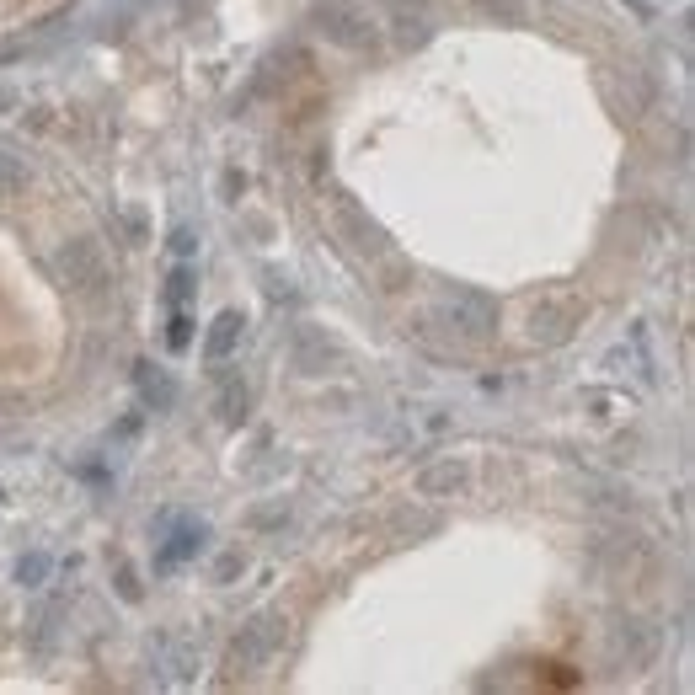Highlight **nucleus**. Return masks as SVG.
<instances>
[{
	"label": "nucleus",
	"instance_id": "obj_1",
	"mask_svg": "<svg viewBox=\"0 0 695 695\" xmlns=\"http://www.w3.org/2000/svg\"><path fill=\"white\" fill-rule=\"evenodd\" d=\"M54 273H59V284L75 289V295H86V300H102V295H107V284H113L102 246L91 241V236L59 246V252H54Z\"/></svg>",
	"mask_w": 695,
	"mask_h": 695
},
{
	"label": "nucleus",
	"instance_id": "obj_2",
	"mask_svg": "<svg viewBox=\"0 0 695 695\" xmlns=\"http://www.w3.org/2000/svg\"><path fill=\"white\" fill-rule=\"evenodd\" d=\"M278 642H284V615H278V610L252 615V621L236 631V642H230V669H236V674L262 669V663L278 653Z\"/></svg>",
	"mask_w": 695,
	"mask_h": 695
},
{
	"label": "nucleus",
	"instance_id": "obj_3",
	"mask_svg": "<svg viewBox=\"0 0 695 695\" xmlns=\"http://www.w3.org/2000/svg\"><path fill=\"white\" fill-rule=\"evenodd\" d=\"M578 327H583V305L573 295H546L540 305H530V343L540 348H562Z\"/></svg>",
	"mask_w": 695,
	"mask_h": 695
},
{
	"label": "nucleus",
	"instance_id": "obj_4",
	"mask_svg": "<svg viewBox=\"0 0 695 695\" xmlns=\"http://www.w3.org/2000/svg\"><path fill=\"white\" fill-rule=\"evenodd\" d=\"M444 316L455 321V332L466 337V343H487L492 327H498V305L487 295H476V289H455V295L444 300Z\"/></svg>",
	"mask_w": 695,
	"mask_h": 695
},
{
	"label": "nucleus",
	"instance_id": "obj_5",
	"mask_svg": "<svg viewBox=\"0 0 695 695\" xmlns=\"http://www.w3.org/2000/svg\"><path fill=\"white\" fill-rule=\"evenodd\" d=\"M289 364H295L300 375H327V369L343 364V353L327 343V332H316L311 321H300V327L289 332Z\"/></svg>",
	"mask_w": 695,
	"mask_h": 695
},
{
	"label": "nucleus",
	"instance_id": "obj_6",
	"mask_svg": "<svg viewBox=\"0 0 695 695\" xmlns=\"http://www.w3.org/2000/svg\"><path fill=\"white\" fill-rule=\"evenodd\" d=\"M316 22H321V33H327L332 43H343V49H375V27H369L364 11L327 6V11H316Z\"/></svg>",
	"mask_w": 695,
	"mask_h": 695
},
{
	"label": "nucleus",
	"instance_id": "obj_7",
	"mask_svg": "<svg viewBox=\"0 0 695 695\" xmlns=\"http://www.w3.org/2000/svg\"><path fill=\"white\" fill-rule=\"evenodd\" d=\"M412 487H417V498H455V492L471 487V466L455 460V455H444V460H434V466L417 471Z\"/></svg>",
	"mask_w": 695,
	"mask_h": 695
},
{
	"label": "nucleus",
	"instance_id": "obj_8",
	"mask_svg": "<svg viewBox=\"0 0 695 695\" xmlns=\"http://www.w3.org/2000/svg\"><path fill=\"white\" fill-rule=\"evenodd\" d=\"M241 332H246L241 311H225V316H214V327H209V337H204V359H209V364H225L230 353H236Z\"/></svg>",
	"mask_w": 695,
	"mask_h": 695
},
{
	"label": "nucleus",
	"instance_id": "obj_9",
	"mask_svg": "<svg viewBox=\"0 0 695 695\" xmlns=\"http://www.w3.org/2000/svg\"><path fill=\"white\" fill-rule=\"evenodd\" d=\"M423 38H428V11L417 6V0H412V6H407V0H396V43H401V49H417Z\"/></svg>",
	"mask_w": 695,
	"mask_h": 695
},
{
	"label": "nucleus",
	"instance_id": "obj_10",
	"mask_svg": "<svg viewBox=\"0 0 695 695\" xmlns=\"http://www.w3.org/2000/svg\"><path fill=\"white\" fill-rule=\"evenodd\" d=\"M134 380H139V396H145V401H150V407H156V412H166V407H172V401H177V391H172V380H166L161 369L139 364V369H134Z\"/></svg>",
	"mask_w": 695,
	"mask_h": 695
},
{
	"label": "nucleus",
	"instance_id": "obj_11",
	"mask_svg": "<svg viewBox=\"0 0 695 695\" xmlns=\"http://www.w3.org/2000/svg\"><path fill=\"white\" fill-rule=\"evenodd\" d=\"M246 412H252V385L246 380H225V391H220V423H246Z\"/></svg>",
	"mask_w": 695,
	"mask_h": 695
},
{
	"label": "nucleus",
	"instance_id": "obj_12",
	"mask_svg": "<svg viewBox=\"0 0 695 695\" xmlns=\"http://www.w3.org/2000/svg\"><path fill=\"white\" fill-rule=\"evenodd\" d=\"M615 653H626V663H642L647 653H653V631H647L642 621H626L621 631H615Z\"/></svg>",
	"mask_w": 695,
	"mask_h": 695
},
{
	"label": "nucleus",
	"instance_id": "obj_13",
	"mask_svg": "<svg viewBox=\"0 0 695 695\" xmlns=\"http://www.w3.org/2000/svg\"><path fill=\"white\" fill-rule=\"evenodd\" d=\"M198 546H204V524H198V530H193V524H188V530H177V535H172V540H166V546H161V556H156V567H177L182 556H193Z\"/></svg>",
	"mask_w": 695,
	"mask_h": 695
},
{
	"label": "nucleus",
	"instance_id": "obj_14",
	"mask_svg": "<svg viewBox=\"0 0 695 695\" xmlns=\"http://www.w3.org/2000/svg\"><path fill=\"white\" fill-rule=\"evenodd\" d=\"M22 193H27V172H22V161L0 150V209H6V204H17Z\"/></svg>",
	"mask_w": 695,
	"mask_h": 695
},
{
	"label": "nucleus",
	"instance_id": "obj_15",
	"mask_svg": "<svg viewBox=\"0 0 695 695\" xmlns=\"http://www.w3.org/2000/svg\"><path fill=\"white\" fill-rule=\"evenodd\" d=\"M49 556H43V551H27L22 556V562H17V583H22V589H43V578H49Z\"/></svg>",
	"mask_w": 695,
	"mask_h": 695
},
{
	"label": "nucleus",
	"instance_id": "obj_16",
	"mask_svg": "<svg viewBox=\"0 0 695 695\" xmlns=\"http://www.w3.org/2000/svg\"><path fill=\"white\" fill-rule=\"evenodd\" d=\"M166 343H172L177 353H182V348H188V343H193V321H188V316H182V305H177V316H172V332H166Z\"/></svg>",
	"mask_w": 695,
	"mask_h": 695
},
{
	"label": "nucleus",
	"instance_id": "obj_17",
	"mask_svg": "<svg viewBox=\"0 0 695 695\" xmlns=\"http://www.w3.org/2000/svg\"><path fill=\"white\" fill-rule=\"evenodd\" d=\"M172 305H188V295H193V268H172Z\"/></svg>",
	"mask_w": 695,
	"mask_h": 695
},
{
	"label": "nucleus",
	"instance_id": "obj_18",
	"mask_svg": "<svg viewBox=\"0 0 695 695\" xmlns=\"http://www.w3.org/2000/svg\"><path fill=\"white\" fill-rule=\"evenodd\" d=\"M241 567H246V556H241V551H225L220 562H214V578H220V583H230V578L241 573Z\"/></svg>",
	"mask_w": 695,
	"mask_h": 695
},
{
	"label": "nucleus",
	"instance_id": "obj_19",
	"mask_svg": "<svg viewBox=\"0 0 695 695\" xmlns=\"http://www.w3.org/2000/svg\"><path fill=\"white\" fill-rule=\"evenodd\" d=\"M241 225L252 230L257 241H268V236H273V220H268V214H241Z\"/></svg>",
	"mask_w": 695,
	"mask_h": 695
},
{
	"label": "nucleus",
	"instance_id": "obj_20",
	"mask_svg": "<svg viewBox=\"0 0 695 695\" xmlns=\"http://www.w3.org/2000/svg\"><path fill=\"white\" fill-rule=\"evenodd\" d=\"M284 519H289V503H278V508H257V514H252L257 530H262V524H284Z\"/></svg>",
	"mask_w": 695,
	"mask_h": 695
},
{
	"label": "nucleus",
	"instance_id": "obj_21",
	"mask_svg": "<svg viewBox=\"0 0 695 695\" xmlns=\"http://www.w3.org/2000/svg\"><path fill=\"white\" fill-rule=\"evenodd\" d=\"M118 594L123 599H139L145 589H139V578H134V567H118Z\"/></svg>",
	"mask_w": 695,
	"mask_h": 695
},
{
	"label": "nucleus",
	"instance_id": "obj_22",
	"mask_svg": "<svg viewBox=\"0 0 695 695\" xmlns=\"http://www.w3.org/2000/svg\"><path fill=\"white\" fill-rule=\"evenodd\" d=\"M268 295H273V300H295V289H289V278L273 273V278H268Z\"/></svg>",
	"mask_w": 695,
	"mask_h": 695
},
{
	"label": "nucleus",
	"instance_id": "obj_23",
	"mask_svg": "<svg viewBox=\"0 0 695 695\" xmlns=\"http://www.w3.org/2000/svg\"><path fill=\"white\" fill-rule=\"evenodd\" d=\"M241 188H246V177L241 172H225V198H236Z\"/></svg>",
	"mask_w": 695,
	"mask_h": 695
},
{
	"label": "nucleus",
	"instance_id": "obj_24",
	"mask_svg": "<svg viewBox=\"0 0 695 695\" xmlns=\"http://www.w3.org/2000/svg\"><path fill=\"white\" fill-rule=\"evenodd\" d=\"M172 246H177L182 257H188V252H193V230H177V236H172Z\"/></svg>",
	"mask_w": 695,
	"mask_h": 695
},
{
	"label": "nucleus",
	"instance_id": "obj_25",
	"mask_svg": "<svg viewBox=\"0 0 695 695\" xmlns=\"http://www.w3.org/2000/svg\"><path fill=\"white\" fill-rule=\"evenodd\" d=\"M631 6H637V17H647V11H653V6H647V0H631Z\"/></svg>",
	"mask_w": 695,
	"mask_h": 695
}]
</instances>
